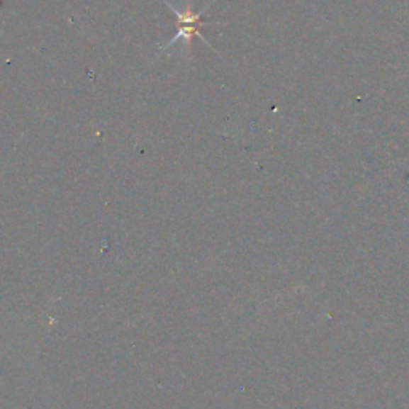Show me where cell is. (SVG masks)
Here are the masks:
<instances>
[{
	"label": "cell",
	"instance_id": "1",
	"mask_svg": "<svg viewBox=\"0 0 409 409\" xmlns=\"http://www.w3.org/2000/svg\"><path fill=\"white\" fill-rule=\"evenodd\" d=\"M163 2H165L167 7L173 11V13L176 15V18H178V28H179V30H178V33H176V35L172 37V40H169L165 47L160 48V53L165 52L167 48L172 47L173 43L178 42L179 39H184V40L189 43V45H191V42H192L194 37H198V39H200L201 42H203L205 45L211 47L210 43L205 40V37L201 35V28L208 24V23H206V21L203 20V13H205L206 9H203L201 11H197V13H195V11H192L191 5H187L186 11H178V10H176V9L173 7L172 4H168L167 0H163Z\"/></svg>",
	"mask_w": 409,
	"mask_h": 409
}]
</instances>
